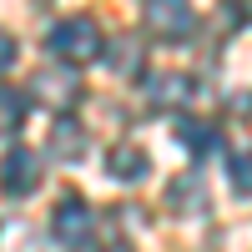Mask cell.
<instances>
[{
  "label": "cell",
  "mask_w": 252,
  "mask_h": 252,
  "mask_svg": "<svg viewBox=\"0 0 252 252\" xmlns=\"http://www.w3.org/2000/svg\"><path fill=\"white\" fill-rule=\"evenodd\" d=\"M197 26L192 0H146V31L161 40H187Z\"/></svg>",
  "instance_id": "3957f363"
},
{
  "label": "cell",
  "mask_w": 252,
  "mask_h": 252,
  "mask_svg": "<svg viewBox=\"0 0 252 252\" xmlns=\"http://www.w3.org/2000/svg\"><path fill=\"white\" fill-rule=\"evenodd\" d=\"M177 141H187V152H212V146L222 141L217 136V126H207V121H177Z\"/></svg>",
  "instance_id": "9c48e42d"
},
{
  "label": "cell",
  "mask_w": 252,
  "mask_h": 252,
  "mask_svg": "<svg viewBox=\"0 0 252 252\" xmlns=\"http://www.w3.org/2000/svg\"><path fill=\"white\" fill-rule=\"evenodd\" d=\"M51 232H56V242L61 247H86L91 242V207H86V197H61L56 202V217H51Z\"/></svg>",
  "instance_id": "277c9868"
},
{
  "label": "cell",
  "mask_w": 252,
  "mask_h": 252,
  "mask_svg": "<svg viewBox=\"0 0 252 252\" xmlns=\"http://www.w3.org/2000/svg\"><path fill=\"white\" fill-rule=\"evenodd\" d=\"M227 182H232L242 197H252V146H242V152L227 157Z\"/></svg>",
  "instance_id": "8fae6325"
},
{
  "label": "cell",
  "mask_w": 252,
  "mask_h": 252,
  "mask_svg": "<svg viewBox=\"0 0 252 252\" xmlns=\"http://www.w3.org/2000/svg\"><path fill=\"white\" fill-rule=\"evenodd\" d=\"M51 51L66 61V66H86V61H96L101 51V26L91 15H71V20H61V26H51Z\"/></svg>",
  "instance_id": "6da1fadb"
},
{
  "label": "cell",
  "mask_w": 252,
  "mask_h": 252,
  "mask_svg": "<svg viewBox=\"0 0 252 252\" xmlns=\"http://www.w3.org/2000/svg\"><path fill=\"white\" fill-rule=\"evenodd\" d=\"M51 157L81 161V157H86V131H81L76 121H56V131H51Z\"/></svg>",
  "instance_id": "52a82bcc"
},
{
  "label": "cell",
  "mask_w": 252,
  "mask_h": 252,
  "mask_svg": "<svg viewBox=\"0 0 252 252\" xmlns=\"http://www.w3.org/2000/svg\"><path fill=\"white\" fill-rule=\"evenodd\" d=\"M76 96H81L76 66H46V71L31 76V101H35V106H46V111H66Z\"/></svg>",
  "instance_id": "7a4b0ae2"
},
{
  "label": "cell",
  "mask_w": 252,
  "mask_h": 252,
  "mask_svg": "<svg viewBox=\"0 0 252 252\" xmlns=\"http://www.w3.org/2000/svg\"><path fill=\"white\" fill-rule=\"evenodd\" d=\"M192 96H197V81L182 76V71H161V76L146 81V101L152 106H187Z\"/></svg>",
  "instance_id": "8992f818"
},
{
  "label": "cell",
  "mask_w": 252,
  "mask_h": 252,
  "mask_svg": "<svg viewBox=\"0 0 252 252\" xmlns=\"http://www.w3.org/2000/svg\"><path fill=\"white\" fill-rule=\"evenodd\" d=\"M146 166H152V161H146L141 146H111V157H106V172H111V177H121V182H136Z\"/></svg>",
  "instance_id": "ba28073f"
},
{
  "label": "cell",
  "mask_w": 252,
  "mask_h": 252,
  "mask_svg": "<svg viewBox=\"0 0 252 252\" xmlns=\"http://www.w3.org/2000/svg\"><path fill=\"white\" fill-rule=\"evenodd\" d=\"M111 252H131V247H111Z\"/></svg>",
  "instance_id": "5bb4252c"
},
{
  "label": "cell",
  "mask_w": 252,
  "mask_h": 252,
  "mask_svg": "<svg viewBox=\"0 0 252 252\" xmlns=\"http://www.w3.org/2000/svg\"><path fill=\"white\" fill-rule=\"evenodd\" d=\"M20 91H0V131H15L20 126V116H26V106H20Z\"/></svg>",
  "instance_id": "7c38bea8"
},
{
  "label": "cell",
  "mask_w": 252,
  "mask_h": 252,
  "mask_svg": "<svg viewBox=\"0 0 252 252\" xmlns=\"http://www.w3.org/2000/svg\"><path fill=\"white\" fill-rule=\"evenodd\" d=\"M35 182H40V157L31 146H10L5 161H0V192L5 197H26V192H35Z\"/></svg>",
  "instance_id": "5b68a950"
},
{
  "label": "cell",
  "mask_w": 252,
  "mask_h": 252,
  "mask_svg": "<svg viewBox=\"0 0 252 252\" xmlns=\"http://www.w3.org/2000/svg\"><path fill=\"white\" fill-rule=\"evenodd\" d=\"M10 66H15V35L0 31V71H10Z\"/></svg>",
  "instance_id": "4fadbf2b"
},
{
  "label": "cell",
  "mask_w": 252,
  "mask_h": 252,
  "mask_svg": "<svg viewBox=\"0 0 252 252\" xmlns=\"http://www.w3.org/2000/svg\"><path fill=\"white\" fill-rule=\"evenodd\" d=\"M106 56H111V71H116V76H136V66H141V46H136L131 35H121Z\"/></svg>",
  "instance_id": "30bf717a"
}]
</instances>
